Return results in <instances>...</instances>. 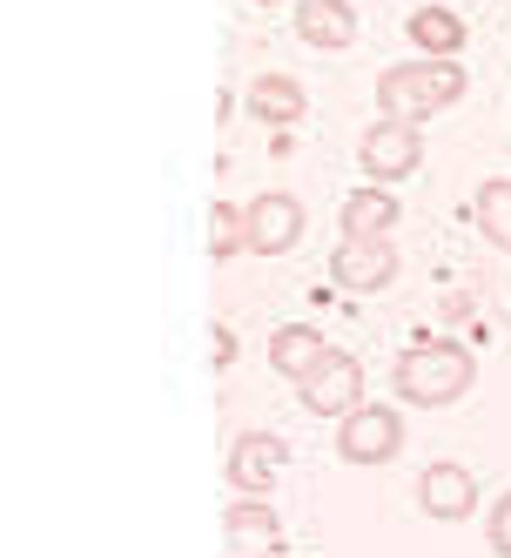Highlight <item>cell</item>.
Segmentation results:
<instances>
[{"mask_svg":"<svg viewBox=\"0 0 511 558\" xmlns=\"http://www.w3.org/2000/svg\"><path fill=\"white\" fill-rule=\"evenodd\" d=\"M471 377H478V364H471V350L451 343V337H417V343L398 356V371H390L398 397H404V404H417V411L458 404V397L471 390Z\"/></svg>","mask_w":511,"mask_h":558,"instance_id":"1","label":"cell"},{"mask_svg":"<svg viewBox=\"0 0 511 558\" xmlns=\"http://www.w3.org/2000/svg\"><path fill=\"white\" fill-rule=\"evenodd\" d=\"M471 74L458 61H398L377 74V108L390 114V122H430V114H445L451 101H464Z\"/></svg>","mask_w":511,"mask_h":558,"instance_id":"2","label":"cell"},{"mask_svg":"<svg viewBox=\"0 0 511 558\" xmlns=\"http://www.w3.org/2000/svg\"><path fill=\"white\" fill-rule=\"evenodd\" d=\"M296 397H303V411L309 417H350V411H364V364L350 350H330L317 371H309L303 384H296Z\"/></svg>","mask_w":511,"mask_h":558,"instance_id":"3","label":"cell"},{"mask_svg":"<svg viewBox=\"0 0 511 558\" xmlns=\"http://www.w3.org/2000/svg\"><path fill=\"white\" fill-rule=\"evenodd\" d=\"M357 162H364V175L370 182H404V175H417V162H424V135H417V122H370L364 129V142H357Z\"/></svg>","mask_w":511,"mask_h":558,"instance_id":"4","label":"cell"},{"mask_svg":"<svg viewBox=\"0 0 511 558\" xmlns=\"http://www.w3.org/2000/svg\"><path fill=\"white\" fill-rule=\"evenodd\" d=\"M404 451V417L390 404H364L337 424V458L343 464H390Z\"/></svg>","mask_w":511,"mask_h":558,"instance_id":"5","label":"cell"},{"mask_svg":"<svg viewBox=\"0 0 511 558\" xmlns=\"http://www.w3.org/2000/svg\"><path fill=\"white\" fill-rule=\"evenodd\" d=\"M398 269H404V256H398V243H390V235H377V243H357V235H343L337 256H330L337 290H350V296L390 290V283H398Z\"/></svg>","mask_w":511,"mask_h":558,"instance_id":"6","label":"cell"},{"mask_svg":"<svg viewBox=\"0 0 511 558\" xmlns=\"http://www.w3.org/2000/svg\"><path fill=\"white\" fill-rule=\"evenodd\" d=\"M222 545L229 558H290L283 551V518L269 498H235L222 518Z\"/></svg>","mask_w":511,"mask_h":558,"instance_id":"7","label":"cell"},{"mask_svg":"<svg viewBox=\"0 0 511 558\" xmlns=\"http://www.w3.org/2000/svg\"><path fill=\"white\" fill-rule=\"evenodd\" d=\"M283 437L277 430H243L229 445V485L243 492V498H269L277 492V477H283Z\"/></svg>","mask_w":511,"mask_h":558,"instance_id":"8","label":"cell"},{"mask_svg":"<svg viewBox=\"0 0 511 558\" xmlns=\"http://www.w3.org/2000/svg\"><path fill=\"white\" fill-rule=\"evenodd\" d=\"M303 203L296 195H283V189H269V195H256L250 203V250L256 256H290L296 243H303Z\"/></svg>","mask_w":511,"mask_h":558,"instance_id":"9","label":"cell"},{"mask_svg":"<svg viewBox=\"0 0 511 558\" xmlns=\"http://www.w3.org/2000/svg\"><path fill=\"white\" fill-rule=\"evenodd\" d=\"M417 505H424L430 518H445V525H464V518L478 511V485H471L464 464H424V477H417Z\"/></svg>","mask_w":511,"mask_h":558,"instance_id":"10","label":"cell"},{"mask_svg":"<svg viewBox=\"0 0 511 558\" xmlns=\"http://www.w3.org/2000/svg\"><path fill=\"white\" fill-rule=\"evenodd\" d=\"M296 41L324 48V54H343L357 41V8H350V0H296Z\"/></svg>","mask_w":511,"mask_h":558,"instance_id":"11","label":"cell"},{"mask_svg":"<svg viewBox=\"0 0 511 558\" xmlns=\"http://www.w3.org/2000/svg\"><path fill=\"white\" fill-rule=\"evenodd\" d=\"M343 235H357V243H377V235H390L404 222V209H398V195H390L384 182H364V189H350L343 195Z\"/></svg>","mask_w":511,"mask_h":558,"instance_id":"12","label":"cell"},{"mask_svg":"<svg viewBox=\"0 0 511 558\" xmlns=\"http://www.w3.org/2000/svg\"><path fill=\"white\" fill-rule=\"evenodd\" d=\"M250 114H256V122H269L277 135H290V122H303V114H309V95H303L296 74H256V82H250Z\"/></svg>","mask_w":511,"mask_h":558,"instance_id":"13","label":"cell"},{"mask_svg":"<svg viewBox=\"0 0 511 558\" xmlns=\"http://www.w3.org/2000/svg\"><path fill=\"white\" fill-rule=\"evenodd\" d=\"M330 356V337L317 330V324H283L277 337H269V371L277 377H290V384H303L309 371H317Z\"/></svg>","mask_w":511,"mask_h":558,"instance_id":"14","label":"cell"},{"mask_svg":"<svg viewBox=\"0 0 511 558\" xmlns=\"http://www.w3.org/2000/svg\"><path fill=\"white\" fill-rule=\"evenodd\" d=\"M411 41L430 54V61H458L464 54V41H471V27H464V14H451V8H411Z\"/></svg>","mask_w":511,"mask_h":558,"instance_id":"15","label":"cell"},{"mask_svg":"<svg viewBox=\"0 0 511 558\" xmlns=\"http://www.w3.org/2000/svg\"><path fill=\"white\" fill-rule=\"evenodd\" d=\"M471 216H478V235H485V243L511 256V182H504V175H491L478 195H471Z\"/></svg>","mask_w":511,"mask_h":558,"instance_id":"16","label":"cell"},{"mask_svg":"<svg viewBox=\"0 0 511 558\" xmlns=\"http://www.w3.org/2000/svg\"><path fill=\"white\" fill-rule=\"evenodd\" d=\"M250 250V209H235V203H209V256L229 263V256H243Z\"/></svg>","mask_w":511,"mask_h":558,"instance_id":"17","label":"cell"},{"mask_svg":"<svg viewBox=\"0 0 511 558\" xmlns=\"http://www.w3.org/2000/svg\"><path fill=\"white\" fill-rule=\"evenodd\" d=\"M485 538H491V551H498V558H511V492L498 498V511H491V525H485Z\"/></svg>","mask_w":511,"mask_h":558,"instance_id":"18","label":"cell"},{"mask_svg":"<svg viewBox=\"0 0 511 558\" xmlns=\"http://www.w3.org/2000/svg\"><path fill=\"white\" fill-rule=\"evenodd\" d=\"M209 337H216V371H229V364H235V337H229V324H216Z\"/></svg>","mask_w":511,"mask_h":558,"instance_id":"19","label":"cell"},{"mask_svg":"<svg viewBox=\"0 0 511 558\" xmlns=\"http://www.w3.org/2000/svg\"><path fill=\"white\" fill-rule=\"evenodd\" d=\"M256 8H277V0H256Z\"/></svg>","mask_w":511,"mask_h":558,"instance_id":"20","label":"cell"}]
</instances>
